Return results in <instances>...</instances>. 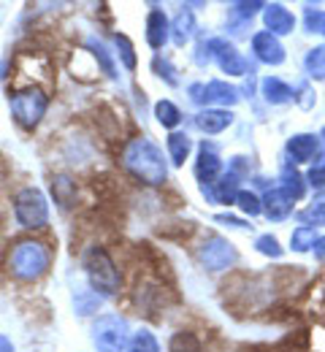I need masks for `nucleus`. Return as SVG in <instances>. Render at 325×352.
Returning a JSON list of instances; mask_svg holds the SVG:
<instances>
[{
    "instance_id": "2f4dec72",
    "label": "nucleus",
    "mask_w": 325,
    "mask_h": 352,
    "mask_svg": "<svg viewBox=\"0 0 325 352\" xmlns=\"http://www.w3.org/2000/svg\"><path fill=\"white\" fill-rule=\"evenodd\" d=\"M152 71H155V76L157 79H163L168 87H179V71H177V65L171 63V57L168 54H155L152 57Z\"/></svg>"
},
{
    "instance_id": "4468645a",
    "label": "nucleus",
    "mask_w": 325,
    "mask_h": 352,
    "mask_svg": "<svg viewBox=\"0 0 325 352\" xmlns=\"http://www.w3.org/2000/svg\"><path fill=\"white\" fill-rule=\"evenodd\" d=\"M260 19H263V30L277 38H284L295 30V14L284 3H266L260 11Z\"/></svg>"
},
{
    "instance_id": "cd10ccee",
    "label": "nucleus",
    "mask_w": 325,
    "mask_h": 352,
    "mask_svg": "<svg viewBox=\"0 0 325 352\" xmlns=\"http://www.w3.org/2000/svg\"><path fill=\"white\" fill-rule=\"evenodd\" d=\"M87 49L93 52L95 63H98V68L109 76V79H117V63H114V54L106 49V44L100 41V38H95V36H90L87 38Z\"/></svg>"
},
{
    "instance_id": "ddd939ff",
    "label": "nucleus",
    "mask_w": 325,
    "mask_h": 352,
    "mask_svg": "<svg viewBox=\"0 0 325 352\" xmlns=\"http://www.w3.org/2000/svg\"><path fill=\"white\" fill-rule=\"evenodd\" d=\"M144 38H146V46H149L155 54H160V52L168 46V41H171V19H168L166 8L152 6V8L146 11V19H144Z\"/></svg>"
},
{
    "instance_id": "a18cd8bd",
    "label": "nucleus",
    "mask_w": 325,
    "mask_h": 352,
    "mask_svg": "<svg viewBox=\"0 0 325 352\" xmlns=\"http://www.w3.org/2000/svg\"><path fill=\"white\" fill-rule=\"evenodd\" d=\"M0 352H16V344L11 342V336L0 333Z\"/></svg>"
},
{
    "instance_id": "473e14b6",
    "label": "nucleus",
    "mask_w": 325,
    "mask_h": 352,
    "mask_svg": "<svg viewBox=\"0 0 325 352\" xmlns=\"http://www.w3.org/2000/svg\"><path fill=\"white\" fill-rule=\"evenodd\" d=\"M125 352H163V347H160V339L149 328H139L131 333V342H128Z\"/></svg>"
},
{
    "instance_id": "f8f14e48",
    "label": "nucleus",
    "mask_w": 325,
    "mask_h": 352,
    "mask_svg": "<svg viewBox=\"0 0 325 352\" xmlns=\"http://www.w3.org/2000/svg\"><path fill=\"white\" fill-rule=\"evenodd\" d=\"M249 49H252L249 54L255 57V63L269 65V68H277V65H282V63L287 60V49H284V44H282V38L271 36V33H266V30L252 33Z\"/></svg>"
},
{
    "instance_id": "4be33fe9",
    "label": "nucleus",
    "mask_w": 325,
    "mask_h": 352,
    "mask_svg": "<svg viewBox=\"0 0 325 352\" xmlns=\"http://www.w3.org/2000/svg\"><path fill=\"white\" fill-rule=\"evenodd\" d=\"M195 33H198V19H195L192 8L182 6V11L171 19V41H174V46L182 49L195 38Z\"/></svg>"
},
{
    "instance_id": "5701e85b",
    "label": "nucleus",
    "mask_w": 325,
    "mask_h": 352,
    "mask_svg": "<svg viewBox=\"0 0 325 352\" xmlns=\"http://www.w3.org/2000/svg\"><path fill=\"white\" fill-rule=\"evenodd\" d=\"M279 190L284 192V195H290L293 201H301L304 195H306V174H301V168L298 166H293V163H284L282 166V171H279Z\"/></svg>"
},
{
    "instance_id": "2eb2a0df",
    "label": "nucleus",
    "mask_w": 325,
    "mask_h": 352,
    "mask_svg": "<svg viewBox=\"0 0 325 352\" xmlns=\"http://www.w3.org/2000/svg\"><path fill=\"white\" fill-rule=\"evenodd\" d=\"M201 192H203V198H206L212 206H217V204H223V206H236V198H238V192H241V179L233 176L231 171H223V176H220L214 184H201Z\"/></svg>"
},
{
    "instance_id": "a211bd4d",
    "label": "nucleus",
    "mask_w": 325,
    "mask_h": 352,
    "mask_svg": "<svg viewBox=\"0 0 325 352\" xmlns=\"http://www.w3.org/2000/svg\"><path fill=\"white\" fill-rule=\"evenodd\" d=\"M49 190H52V198H54V204L60 206V209H74L76 206V198H79V184H76V179L71 174H65V171H60V174H52L49 179Z\"/></svg>"
},
{
    "instance_id": "49530a36",
    "label": "nucleus",
    "mask_w": 325,
    "mask_h": 352,
    "mask_svg": "<svg viewBox=\"0 0 325 352\" xmlns=\"http://www.w3.org/2000/svg\"><path fill=\"white\" fill-rule=\"evenodd\" d=\"M3 187H5V168L0 166V190H3Z\"/></svg>"
},
{
    "instance_id": "393cba45",
    "label": "nucleus",
    "mask_w": 325,
    "mask_h": 352,
    "mask_svg": "<svg viewBox=\"0 0 325 352\" xmlns=\"http://www.w3.org/2000/svg\"><path fill=\"white\" fill-rule=\"evenodd\" d=\"M152 114H155V120H157V125L160 128H166V131H179V125L185 122V114H182V109L174 103V100H168V98H160L155 106H152Z\"/></svg>"
},
{
    "instance_id": "c03bdc74",
    "label": "nucleus",
    "mask_w": 325,
    "mask_h": 352,
    "mask_svg": "<svg viewBox=\"0 0 325 352\" xmlns=\"http://www.w3.org/2000/svg\"><path fill=\"white\" fill-rule=\"evenodd\" d=\"M312 255H315L320 263H325V236H317V241H315V247H312Z\"/></svg>"
},
{
    "instance_id": "ea45409f",
    "label": "nucleus",
    "mask_w": 325,
    "mask_h": 352,
    "mask_svg": "<svg viewBox=\"0 0 325 352\" xmlns=\"http://www.w3.org/2000/svg\"><path fill=\"white\" fill-rule=\"evenodd\" d=\"M225 171H231L233 176H238L241 182L249 176V171H252V166H249V157L247 155H233L231 160H228V168Z\"/></svg>"
},
{
    "instance_id": "a878e982",
    "label": "nucleus",
    "mask_w": 325,
    "mask_h": 352,
    "mask_svg": "<svg viewBox=\"0 0 325 352\" xmlns=\"http://www.w3.org/2000/svg\"><path fill=\"white\" fill-rule=\"evenodd\" d=\"M168 352H206V347H203V342H201V336L195 331L179 328L168 339Z\"/></svg>"
},
{
    "instance_id": "09e8293b",
    "label": "nucleus",
    "mask_w": 325,
    "mask_h": 352,
    "mask_svg": "<svg viewBox=\"0 0 325 352\" xmlns=\"http://www.w3.org/2000/svg\"><path fill=\"white\" fill-rule=\"evenodd\" d=\"M320 33H323V36H325V22H323V30H320Z\"/></svg>"
},
{
    "instance_id": "c756f323",
    "label": "nucleus",
    "mask_w": 325,
    "mask_h": 352,
    "mask_svg": "<svg viewBox=\"0 0 325 352\" xmlns=\"http://www.w3.org/2000/svg\"><path fill=\"white\" fill-rule=\"evenodd\" d=\"M317 241V228H309V225H295L293 233H290V250L304 255V252H312Z\"/></svg>"
},
{
    "instance_id": "c85d7f7f",
    "label": "nucleus",
    "mask_w": 325,
    "mask_h": 352,
    "mask_svg": "<svg viewBox=\"0 0 325 352\" xmlns=\"http://www.w3.org/2000/svg\"><path fill=\"white\" fill-rule=\"evenodd\" d=\"M103 307V298L90 290V287H82V290H74V314L79 317H93L98 314V309Z\"/></svg>"
},
{
    "instance_id": "6e6552de",
    "label": "nucleus",
    "mask_w": 325,
    "mask_h": 352,
    "mask_svg": "<svg viewBox=\"0 0 325 352\" xmlns=\"http://www.w3.org/2000/svg\"><path fill=\"white\" fill-rule=\"evenodd\" d=\"M171 301H174L171 287L160 276H144L133 287V304L144 317H155V314L166 311Z\"/></svg>"
},
{
    "instance_id": "aec40b11",
    "label": "nucleus",
    "mask_w": 325,
    "mask_h": 352,
    "mask_svg": "<svg viewBox=\"0 0 325 352\" xmlns=\"http://www.w3.org/2000/svg\"><path fill=\"white\" fill-rule=\"evenodd\" d=\"M263 0H252V3H247V0H241V3H231L228 6V28H231V33H241V30H247L249 25H252V19L263 11Z\"/></svg>"
},
{
    "instance_id": "412c9836",
    "label": "nucleus",
    "mask_w": 325,
    "mask_h": 352,
    "mask_svg": "<svg viewBox=\"0 0 325 352\" xmlns=\"http://www.w3.org/2000/svg\"><path fill=\"white\" fill-rule=\"evenodd\" d=\"M192 149H195V144H192V138H190L187 131H174L166 135V157H168L171 166L182 168L187 160H190Z\"/></svg>"
},
{
    "instance_id": "72a5a7b5",
    "label": "nucleus",
    "mask_w": 325,
    "mask_h": 352,
    "mask_svg": "<svg viewBox=\"0 0 325 352\" xmlns=\"http://www.w3.org/2000/svg\"><path fill=\"white\" fill-rule=\"evenodd\" d=\"M236 209L244 214V217H260L263 214V204H260V195L255 192V190H247V187H241V192H238V198H236Z\"/></svg>"
},
{
    "instance_id": "c9c22d12",
    "label": "nucleus",
    "mask_w": 325,
    "mask_h": 352,
    "mask_svg": "<svg viewBox=\"0 0 325 352\" xmlns=\"http://www.w3.org/2000/svg\"><path fill=\"white\" fill-rule=\"evenodd\" d=\"M298 222H301V225H309V228H320V225H325V201L323 198L312 201L304 212H298Z\"/></svg>"
},
{
    "instance_id": "0eeeda50",
    "label": "nucleus",
    "mask_w": 325,
    "mask_h": 352,
    "mask_svg": "<svg viewBox=\"0 0 325 352\" xmlns=\"http://www.w3.org/2000/svg\"><path fill=\"white\" fill-rule=\"evenodd\" d=\"M195 258L203 271L209 274H225L238 263V250L231 239L220 236V233H203L198 247H195Z\"/></svg>"
},
{
    "instance_id": "9d476101",
    "label": "nucleus",
    "mask_w": 325,
    "mask_h": 352,
    "mask_svg": "<svg viewBox=\"0 0 325 352\" xmlns=\"http://www.w3.org/2000/svg\"><path fill=\"white\" fill-rule=\"evenodd\" d=\"M284 155H287V163H293V166H312V163H317L320 155H323L320 133H293L284 141Z\"/></svg>"
},
{
    "instance_id": "b1692460",
    "label": "nucleus",
    "mask_w": 325,
    "mask_h": 352,
    "mask_svg": "<svg viewBox=\"0 0 325 352\" xmlns=\"http://www.w3.org/2000/svg\"><path fill=\"white\" fill-rule=\"evenodd\" d=\"M260 95L269 106H287L293 103V87L279 76H263L260 79Z\"/></svg>"
},
{
    "instance_id": "de8ad7c7",
    "label": "nucleus",
    "mask_w": 325,
    "mask_h": 352,
    "mask_svg": "<svg viewBox=\"0 0 325 352\" xmlns=\"http://www.w3.org/2000/svg\"><path fill=\"white\" fill-rule=\"evenodd\" d=\"M320 144H323V155H325V128L320 131Z\"/></svg>"
},
{
    "instance_id": "37998d69",
    "label": "nucleus",
    "mask_w": 325,
    "mask_h": 352,
    "mask_svg": "<svg viewBox=\"0 0 325 352\" xmlns=\"http://www.w3.org/2000/svg\"><path fill=\"white\" fill-rule=\"evenodd\" d=\"M187 95H190V100H192L195 106L206 109V85H203V82H192V85L187 87Z\"/></svg>"
},
{
    "instance_id": "39448f33",
    "label": "nucleus",
    "mask_w": 325,
    "mask_h": 352,
    "mask_svg": "<svg viewBox=\"0 0 325 352\" xmlns=\"http://www.w3.org/2000/svg\"><path fill=\"white\" fill-rule=\"evenodd\" d=\"M11 212H14V220L22 230H47L49 220H52V209H49V198L47 192L36 184H25L14 192L11 198Z\"/></svg>"
},
{
    "instance_id": "dca6fc26",
    "label": "nucleus",
    "mask_w": 325,
    "mask_h": 352,
    "mask_svg": "<svg viewBox=\"0 0 325 352\" xmlns=\"http://www.w3.org/2000/svg\"><path fill=\"white\" fill-rule=\"evenodd\" d=\"M260 204H263V217L271 222H284L293 217L295 212V201L290 195H284L279 187H269L263 195H260Z\"/></svg>"
},
{
    "instance_id": "4c0bfd02",
    "label": "nucleus",
    "mask_w": 325,
    "mask_h": 352,
    "mask_svg": "<svg viewBox=\"0 0 325 352\" xmlns=\"http://www.w3.org/2000/svg\"><path fill=\"white\" fill-rule=\"evenodd\" d=\"M315 89L309 85V79H304V82H298L295 87H293V103H298L301 109H312L315 106Z\"/></svg>"
},
{
    "instance_id": "f704fd0d",
    "label": "nucleus",
    "mask_w": 325,
    "mask_h": 352,
    "mask_svg": "<svg viewBox=\"0 0 325 352\" xmlns=\"http://www.w3.org/2000/svg\"><path fill=\"white\" fill-rule=\"evenodd\" d=\"M255 252L258 255H263V258H271V261H279L282 255H284V247L279 244V239L274 233H260L258 239H255Z\"/></svg>"
},
{
    "instance_id": "9b49d317",
    "label": "nucleus",
    "mask_w": 325,
    "mask_h": 352,
    "mask_svg": "<svg viewBox=\"0 0 325 352\" xmlns=\"http://www.w3.org/2000/svg\"><path fill=\"white\" fill-rule=\"evenodd\" d=\"M225 171V163L220 157V146L214 141H201L198 144V155L192 163V174L201 184H214Z\"/></svg>"
},
{
    "instance_id": "e433bc0d",
    "label": "nucleus",
    "mask_w": 325,
    "mask_h": 352,
    "mask_svg": "<svg viewBox=\"0 0 325 352\" xmlns=\"http://www.w3.org/2000/svg\"><path fill=\"white\" fill-rule=\"evenodd\" d=\"M323 22H325V11L320 6H312L306 3L304 6V33H320L323 30Z\"/></svg>"
},
{
    "instance_id": "20e7f679",
    "label": "nucleus",
    "mask_w": 325,
    "mask_h": 352,
    "mask_svg": "<svg viewBox=\"0 0 325 352\" xmlns=\"http://www.w3.org/2000/svg\"><path fill=\"white\" fill-rule=\"evenodd\" d=\"M49 103H52V98L41 85H25L8 95V114L19 131L36 133L47 117Z\"/></svg>"
},
{
    "instance_id": "6ab92c4d",
    "label": "nucleus",
    "mask_w": 325,
    "mask_h": 352,
    "mask_svg": "<svg viewBox=\"0 0 325 352\" xmlns=\"http://www.w3.org/2000/svg\"><path fill=\"white\" fill-rule=\"evenodd\" d=\"M206 85V106H214V109H233L238 100H241V89L225 82V79H209L203 82Z\"/></svg>"
},
{
    "instance_id": "f3484780",
    "label": "nucleus",
    "mask_w": 325,
    "mask_h": 352,
    "mask_svg": "<svg viewBox=\"0 0 325 352\" xmlns=\"http://www.w3.org/2000/svg\"><path fill=\"white\" fill-rule=\"evenodd\" d=\"M233 117H236V114H233L231 109L206 106V109H201V111L192 117V122H195V128L203 133V135H220V133H225L233 125Z\"/></svg>"
},
{
    "instance_id": "7ed1b4c3",
    "label": "nucleus",
    "mask_w": 325,
    "mask_h": 352,
    "mask_svg": "<svg viewBox=\"0 0 325 352\" xmlns=\"http://www.w3.org/2000/svg\"><path fill=\"white\" fill-rule=\"evenodd\" d=\"M82 268L87 276V287L100 298H114L122 293V271L111 252L103 244H90L82 252Z\"/></svg>"
},
{
    "instance_id": "1a4fd4ad",
    "label": "nucleus",
    "mask_w": 325,
    "mask_h": 352,
    "mask_svg": "<svg viewBox=\"0 0 325 352\" xmlns=\"http://www.w3.org/2000/svg\"><path fill=\"white\" fill-rule=\"evenodd\" d=\"M209 49H212V63L228 74V76H249L252 65L249 60L238 52V46L228 41V38H209Z\"/></svg>"
},
{
    "instance_id": "f03ea898",
    "label": "nucleus",
    "mask_w": 325,
    "mask_h": 352,
    "mask_svg": "<svg viewBox=\"0 0 325 352\" xmlns=\"http://www.w3.org/2000/svg\"><path fill=\"white\" fill-rule=\"evenodd\" d=\"M54 263V252L44 239H36V236H25V239H16L11 247H8V255H5V271L14 282L19 285H36L52 271Z\"/></svg>"
},
{
    "instance_id": "bb28decb",
    "label": "nucleus",
    "mask_w": 325,
    "mask_h": 352,
    "mask_svg": "<svg viewBox=\"0 0 325 352\" xmlns=\"http://www.w3.org/2000/svg\"><path fill=\"white\" fill-rule=\"evenodd\" d=\"M304 74L309 82H323L325 79V44L312 46L304 54Z\"/></svg>"
},
{
    "instance_id": "58836bf2",
    "label": "nucleus",
    "mask_w": 325,
    "mask_h": 352,
    "mask_svg": "<svg viewBox=\"0 0 325 352\" xmlns=\"http://www.w3.org/2000/svg\"><path fill=\"white\" fill-rule=\"evenodd\" d=\"M306 184L315 187V190H323L325 187V155H320V160L309 166V171H306Z\"/></svg>"
},
{
    "instance_id": "7c9ffc66",
    "label": "nucleus",
    "mask_w": 325,
    "mask_h": 352,
    "mask_svg": "<svg viewBox=\"0 0 325 352\" xmlns=\"http://www.w3.org/2000/svg\"><path fill=\"white\" fill-rule=\"evenodd\" d=\"M114 54L120 57V63L125 65V71H136L139 68V57H136V46H133V41L125 36V33H114Z\"/></svg>"
},
{
    "instance_id": "f257e3e1",
    "label": "nucleus",
    "mask_w": 325,
    "mask_h": 352,
    "mask_svg": "<svg viewBox=\"0 0 325 352\" xmlns=\"http://www.w3.org/2000/svg\"><path fill=\"white\" fill-rule=\"evenodd\" d=\"M122 168L131 179H136L144 187H166L168 182V157L157 141L149 135L128 138L122 152H120Z\"/></svg>"
},
{
    "instance_id": "423d86ee",
    "label": "nucleus",
    "mask_w": 325,
    "mask_h": 352,
    "mask_svg": "<svg viewBox=\"0 0 325 352\" xmlns=\"http://www.w3.org/2000/svg\"><path fill=\"white\" fill-rule=\"evenodd\" d=\"M131 333V322L120 311H103L90 325V342L95 352H125Z\"/></svg>"
},
{
    "instance_id": "a19ab883",
    "label": "nucleus",
    "mask_w": 325,
    "mask_h": 352,
    "mask_svg": "<svg viewBox=\"0 0 325 352\" xmlns=\"http://www.w3.org/2000/svg\"><path fill=\"white\" fill-rule=\"evenodd\" d=\"M192 63H195L198 68H209V65H212V49H209V38H203V41H198V44H195Z\"/></svg>"
},
{
    "instance_id": "79ce46f5",
    "label": "nucleus",
    "mask_w": 325,
    "mask_h": 352,
    "mask_svg": "<svg viewBox=\"0 0 325 352\" xmlns=\"http://www.w3.org/2000/svg\"><path fill=\"white\" fill-rule=\"evenodd\" d=\"M214 222H220V225H225V228H238V230H252V225L249 220H244V217H236V214H214Z\"/></svg>"
}]
</instances>
